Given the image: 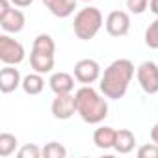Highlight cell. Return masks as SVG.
<instances>
[{
	"label": "cell",
	"mask_w": 158,
	"mask_h": 158,
	"mask_svg": "<svg viewBox=\"0 0 158 158\" xmlns=\"http://www.w3.org/2000/svg\"><path fill=\"white\" fill-rule=\"evenodd\" d=\"M82 2H91V0H82Z\"/></svg>",
	"instance_id": "obj_26"
},
{
	"label": "cell",
	"mask_w": 158,
	"mask_h": 158,
	"mask_svg": "<svg viewBox=\"0 0 158 158\" xmlns=\"http://www.w3.org/2000/svg\"><path fill=\"white\" fill-rule=\"evenodd\" d=\"M78 0H43V4L48 8V11L58 19H67L74 13Z\"/></svg>",
	"instance_id": "obj_13"
},
{
	"label": "cell",
	"mask_w": 158,
	"mask_h": 158,
	"mask_svg": "<svg viewBox=\"0 0 158 158\" xmlns=\"http://www.w3.org/2000/svg\"><path fill=\"white\" fill-rule=\"evenodd\" d=\"M138 158H158V145L152 143H145L138 149Z\"/></svg>",
	"instance_id": "obj_21"
},
{
	"label": "cell",
	"mask_w": 158,
	"mask_h": 158,
	"mask_svg": "<svg viewBox=\"0 0 158 158\" xmlns=\"http://www.w3.org/2000/svg\"><path fill=\"white\" fill-rule=\"evenodd\" d=\"M21 84H23V78H21L19 69H15V65H6L0 71V91L2 93L8 95L15 91Z\"/></svg>",
	"instance_id": "obj_11"
},
{
	"label": "cell",
	"mask_w": 158,
	"mask_h": 158,
	"mask_svg": "<svg viewBox=\"0 0 158 158\" xmlns=\"http://www.w3.org/2000/svg\"><path fill=\"white\" fill-rule=\"evenodd\" d=\"M102 13L99 8H93V6H88L84 10H80L76 15H74V21H73V32L78 39L82 41H89L93 39L99 30L102 28Z\"/></svg>",
	"instance_id": "obj_4"
},
{
	"label": "cell",
	"mask_w": 158,
	"mask_h": 158,
	"mask_svg": "<svg viewBox=\"0 0 158 158\" xmlns=\"http://www.w3.org/2000/svg\"><path fill=\"white\" fill-rule=\"evenodd\" d=\"M52 115L60 121H67L76 114V99L71 93H63V95H56V99L52 101Z\"/></svg>",
	"instance_id": "obj_9"
},
{
	"label": "cell",
	"mask_w": 158,
	"mask_h": 158,
	"mask_svg": "<svg viewBox=\"0 0 158 158\" xmlns=\"http://www.w3.org/2000/svg\"><path fill=\"white\" fill-rule=\"evenodd\" d=\"M151 139L158 145V123H156V125L152 127V130H151Z\"/></svg>",
	"instance_id": "obj_25"
},
{
	"label": "cell",
	"mask_w": 158,
	"mask_h": 158,
	"mask_svg": "<svg viewBox=\"0 0 158 158\" xmlns=\"http://www.w3.org/2000/svg\"><path fill=\"white\" fill-rule=\"evenodd\" d=\"M138 82L141 86V89L149 95L158 93V65L154 61H143L138 71Z\"/></svg>",
	"instance_id": "obj_6"
},
{
	"label": "cell",
	"mask_w": 158,
	"mask_h": 158,
	"mask_svg": "<svg viewBox=\"0 0 158 158\" xmlns=\"http://www.w3.org/2000/svg\"><path fill=\"white\" fill-rule=\"evenodd\" d=\"M149 6V0H127V8L134 15H141Z\"/></svg>",
	"instance_id": "obj_22"
},
{
	"label": "cell",
	"mask_w": 158,
	"mask_h": 158,
	"mask_svg": "<svg viewBox=\"0 0 158 158\" xmlns=\"http://www.w3.org/2000/svg\"><path fill=\"white\" fill-rule=\"evenodd\" d=\"M134 147H136V136H134L128 128H121V130H117L114 149H115L119 154H128V152L134 151Z\"/></svg>",
	"instance_id": "obj_14"
},
{
	"label": "cell",
	"mask_w": 158,
	"mask_h": 158,
	"mask_svg": "<svg viewBox=\"0 0 158 158\" xmlns=\"http://www.w3.org/2000/svg\"><path fill=\"white\" fill-rule=\"evenodd\" d=\"M145 45L149 48H158V17L145 30Z\"/></svg>",
	"instance_id": "obj_19"
},
{
	"label": "cell",
	"mask_w": 158,
	"mask_h": 158,
	"mask_svg": "<svg viewBox=\"0 0 158 158\" xmlns=\"http://www.w3.org/2000/svg\"><path fill=\"white\" fill-rule=\"evenodd\" d=\"M74 78L80 84H88V86L97 82L101 78V65H99V61H95L91 58L76 61V65H74Z\"/></svg>",
	"instance_id": "obj_7"
},
{
	"label": "cell",
	"mask_w": 158,
	"mask_h": 158,
	"mask_svg": "<svg viewBox=\"0 0 158 158\" xmlns=\"http://www.w3.org/2000/svg\"><path fill=\"white\" fill-rule=\"evenodd\" d=\"M26 24V17L21 10H15L11 8L8 13L0 15V26L4 28V32L8 34H19Z\"/></svg>",
	"instance_id": "obj_10"
},
{
	"label": "cell",
	"mask_w": 158,
	"mask_h": 158,
	"mask_svg": "<svg viewBox=\"0 0 158 158\" xmlns=\"http://www.w3.org/2000/svg\"><path fill=\"white\" fill-rule=\"evenodd\" d=\"M115 134L117 130L112 128V127H101L93 132V143L99 147V149H114V143H115Z\"/></svg>",
	"instance_id": "obj_15"
},
{
	"label": "cell",
	"mask_w": 158,
	"mask_h": 158,
	"mask_svg": "<svg viewBox=\"0 0 158 158\" xmlns=\"http://www.w3.org/2000/svg\"><path fill=\"white\" fill-rule=\"evenodd\" d=\"M32 2H34V0H11V4L17 6V8H28Z\"/></svg>",
	"instance_id": "obj_23"
},
{
	"label": "cell",
	"mask_w": 158,
	"mask_h": 158,
	"mask_svg": "<svg viewBox=\"0 0 158 158\" xmlns=\"http://www.w3.org/2000/svg\"><path fill=\"white\" fill-rule=\"evenodd\" d=\"M134 76V63L127 58H119L115 61H112L106 69L104 74L101 76V93L106 99L112 101H119L127 95L128 91V84Z\"/></svg>",
	"instance_id": "obj_1"
},
{
	"label": "cell",
	"mask_w": 158,
	"mask_h": 158,
	"mask_svg": "<svg viewBox=\"0 0 158 158\" xmlns=\"http://www.w3.org/2000/svg\"><path fill=\"white\" fill-rule=\"evenodd\" d=\"M43 156L45 158H65L67 156V149L58 143V141H50L43 147Z\"/></svg>",
	"instance_id": "obj_18"
},
{
	"label": "cell",
	"mask_w": 158,
	"mask_h": 158,
	"mask_svg": "<svg viewBox=\"0 0 158 158\" xmlns=\"http://www.w3.org/2000/svg\"><path fill=\"white\" fill-rule=\"evenodd\" d=\"M54 52L56 43L48 34H39L34 39L32 52H30V65L35 73L47 74L54 69Z\"/></svg>",
	"instance_id": "obj_3"
},
{
	"label": "cell",
	"mask_w": 158,
	"mask_h": 158,
	"mask_svg": "<svg viewBox=\"0 0 158 158\" xmlns=\"http://www.w3.org/2000/svg\"><path fill=\"white\" fill-rule=\"evenodd\" d=\"M21 88L24 89L26 95H39V93L45 89V80H43L41 73H35V71H34V73L26 74V76L23 78Z\"/></svg>",
	"instance_id": "obj_16"
},
{
	"label": "cell",
	"mask_w": 158,
	"mask_h": 158,
	"mask_svg": "<svg viewBox=\"0 0 158 158\" xmlns=\"http://www.w3.org/2000/svg\"><path fill=\"white\" fill-rule=\"evenodd\" d=\"M48 86L50 89L56 93V95H63V93H71L74 89V78L69 74V73H52L50 80H48Z\"/></svg>",
	"instance_id": "obj_12"
},
{
	"label": "cell",
	"mask_w": 158,
	"mask_h": 158,
	"mask_svg": "<svg viewBox=\"0 0 158 158\" xmlns=\"http://www.w3.org/2000/svg\"><path fill=\"white\" fill-rule=\"evenodd\" d=\"M41 154H43V149H39L35 143H26V145H23V147L19 149V152H17L19 158H39Z\"/></svg>",
	"instance_id": "obj_20"
},
{
	"label": "cell",
	"mask_w": 158,
	"mask_h": 158,
	"mask_svg": "<svg viewBox=\"0 0 158 158\" xmlns=\"http://www.w3.org/2000/svg\"><path fill=\"white\" fill-rule=\"evenodd\" d=\"M76 99V114L82 117L84 123L88 125H99L106 119L108 115V102L106 99L93 89L91 86H82L74 93Z\"/></svg>",
	"instance_id": "obj_2"
},
{
	"label": "cell",
	"mask_w": 158,
	"mask_h": 158,
	"mask_svg": "<svg viewBox=\"0 0 158 158\" xmlns=\"http://www.w3.org/2000/svg\"><path fill=\"white\" fill-rule=\"evenodd\" d=\"M149 10L158 17V0H149Z\"/></svg>",
	"instance_id": "obj_24"
},
{
	"label": "cell",
	"mask_w": 158,
	"mask_h": 158,
	"mask_svg": "<svg viewBox=\"0 0 158 158\" xmlns=\"http://www.w3.org/2000/svg\"><path fill=\"white\" fill-rule=\"evenodd\" d=\"M24 47L17 41L11 39L10 35H0V60L6 65H19L24 61Z\"/></svg>",
	"instance_id": "obj_5"
},
{
	"label": "cell",
	"mask_w": 158,
	"mask_h": 158,
	"mask_svg": "<svg viewBox=\"0 0 158 158\" xmlns=\"http://www.w3.org/2000/svg\"><path fill=\"white\" fill-rule=\"evenodd\" d=\"M106 32L112 35V37H123L130 32V15L127 11H112L108 13L106 17Z\"/></svg>",
	"instance_id": "obj_8"
},
{
	"label": "cell",
	"mask_w": 158,
	"mask_h": 158,
	"mask_svg": "<svg viewBox=\"0 0 158 158\" xmlns=\"http://www.w3.org/2000/svg\"><path fill=\"white\" fill-rule=\"evenodd\" d=\"M17 145H19V141H17V138L13 134H10V132L0 134V156L2 158H8L10 154H13Z\"/></svg>",
	"instance_id": "obj_17"
}]
</instances>
